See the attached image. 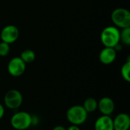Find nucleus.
Masks as SVG:
<instances>
[{
	"label": "nucleus",
	"instance_id": "f257e3e1",
	"mask_svg": "<svg viewBox=\"0 0 130 130\" xmlns=\"http://www.w3.org/2000/svg\"><path fill=\"white\" fill-rule=\"evenodd\" d=\"M101 40L104 47L116 48L120 42V30L115 26H108L101 33Z\"/></svg>",
	"mask_w": 130,
	"mask_h": 130
},
{
	"label": "nucleus",
	"instance_id": "f03ea898",
	"mask_svg": "<svg viewBox=\"0 0 130 130\" xmlns=\"http://www.w3.org/2000/svg\"><path fill=\"white\" fill-rule=\"evenodd\" d=\"M88 113L82 105H74L70 107L66 111V119L71 125L81 126L88 119Z\"/></svg>",
	"mask_w": 130,
	"mask_h": 130
},
{
	"label": "nucleus",
	"instance_id": "7ed1b4c3",
	"mask_svg": "<svg viewBox=\"0 0 130 130\" xmlns=\"http://www.w3.org/2000/svg\"><path fill=\"white\" fill-rule=\"evenodd\" d=\"M11 126L15 130H26L32 126V115L26 111L14 113L10 120Z\"/></svg>",
	"mask_w": 130,
	"mask_h": 130
},
{
	"label": "nucleus",
	"instance_id": "20e7f679",
	"mask_svg": "<svg viewBox=\"0 0 130 130\" xmlns=\"http://www.w3.org/2000/svg\"><path fill=\"white\" fill-rule=\"evenodd\" d=\"M111 20L117 28L123 29L130 27V12L123 8H118L113 11Z\"/></svg>",
	"mask_w": 130,
	"mask_h": 130
},
{
	"label": "nucleus",
	"instance_id": "39448f33",
	"mask_svg": "<svg viewBox=\"0 0 130 130\" xmlns=\"http://www.w3.org/2000/svg\"><path fill=\"white\" fill-rule=\"evenodd\" d=\"M23 104V95L17 89H11L4 97V104L10 110H17Z\"/></svg>",
	"mask_w": 130,
	"mask_h": 130
},
{
	"label": "nucleus",
	"instance_id": "423d86ee",
	"mask_svg": "<svg viewBox=\"0 0 130 130\" xmlns=\"http://www.w3.org/2000/svg\"><path fill=\"white\" fill-rule=\"evenodd\" d=\"M8 72L13 77H19L22 75L26 70V63L18 57L12 58L8 64Z\"/></svg>",
	"mask_w": 130,
	"mask_h": 130
},
{
	"label": "nucleus",
	"instance_id": "0eeeda50",
	"mask_svg": "<svg viewBox=\"0 0 130 130\" xmlns=\"http://www.w3.org/2000/svg\"><path fill=\"white\" fill-rule=\"evenodd\" d=\"M19 37V30L18 28L12 24H8L2 28L0 37L2 41L7 43L8 44L14 43Z\"/></svg>",
	"mask_w": 130,
	"mask_h": 130
},
{
	"label": "nucleus",
	"instance_id": "6e6552de",
	"mask_svg": "<svg viewBox=\"0 0 130 130\" xmlns=\"http://www.w3.org/2000/svg\"><path fill=\"white\" fill-rule=\"evenodd\" d=\"M98 109L101 115L111 116L115 110V103L113 100L109 97H104L98 101Z\"/></svg>",
	"mask_w": 130,
	"mask_h": 130
},
{
	"label": "nucleus",
	"instance_id": "1a4fd4ad",
	"mask_svg": "<svg viewBox=\"0 0 130 130\" xmlns=\"http://www.w3.org/2000/svg\"><path fill=\"white\" fill-rule=\"evenodd\" d=\"M114 130H129L130 128V117L128 113H118L113 119Z\"/></svg>",
	"mask_w": 130,
	"mask_h": 130
},
{
	"label": "nucleus",
	"instance_id": "9d476101",
	"mask_svg": "<svg viewBox=\"0 0 130 130\" xmlns=\"http://www.w3.org/2000/svg\"><path fill=\"white\" fill-rule=\"evenodd\" d=\"M117 58V50L115 48L104 47L99 53V60L104 65L112 64Z\"/></svg>",
	"mask_w": 130,
	"mask_h": 130
},
{
	"label": "nucleus",
	"instance_id": "9b49d317",
	"mask_svg": "<svg viewBox=\"0 0 130 130\" xmlns=\"http://www.w3.org/2000/svg\"><path fill=\"white\" fill-rule=\"evenodd\" d=\"M94 130H114L113 119L110 116L101 115L94 123Z\"/></svg>",
	"mask_w": 130,
	"mask_h": 130
},
{
	"label": "nucleus",
	"instance_id": "f8f14e48",
	"mask_svg": "<svg viewBox=\"0 0 130 130\" xmlns=\"http://www.w3.org/2000/svg\"><path fill=\"white\" fill-rule=\"evenodd\" d=\"M82 106L88 113H94L98 110V101L94 98H88L85 100Z\"/></svg>",
	"mask_w": 130,
	"mask_h": 130
},
{
	"label": "nucleus",
	"instance_id": "ddd939ff",
	"mask_svg": "<svg viewBox=\"0 0 130 130\" xmlns=\"http://www.w3.org/2000/svg\"><path fill=\"white\" fill-rule=\"evenodd\" d=\"M20 58L26 63H31L35 60L36 55L35 53L31 50H24L20 56Z\"/></svg>",
	"mask_w": 130,
	"mask_h": 130
},
{
	"label": "nucleus",
	"instance_id": "4468645a",
	"mask_svg": "<svg viewBox=\"0 0 130 130\" xmlns=\"http://www.w3.org/2000/svg\"><path fill=\"white\" fill-rule=\"evenodd\" d=\"M129 72H130V60L128 59L121 67L120 69V73H121V76L122 78L126 82H130V76H129Z\"/></svg>",
	"mask_w": 130,
	"mask_h": 130
},
{
	"label": "nucleus",
	"instance_id": "2eb2a0df",
	"mask_svg": "<svg viewBox=\"0 0 130 130\" xmlns=\"http://www.w3.org/2000/svg\"><path fill=\"white\" fill-rule=\"evenodd\" d=\"M120 41L124 44L130 45V27L123 28L120 31Z\"/></svg>",
	"mask_w": 130,
	"mask_h": 130
},
{
	"label": "nucleus",
	"instance_id": "dca6fc26",
	"mask_svg": "<svg viewBox=\"0 0 130 130\" xmlns=\"http://www.w3.org/2000/svg\"><path fill=\"white\" fill-rule=\"evenodd\" d=\"M10 52V44L2 41L0 43V56H6Z\"/></svg>",
	"mask_w": 130,
	"mask_h": 130
},
{
	"label": "nucleus",
	"instance_id": "f3484780",
	"mask_svg": "<svg viewBox=\"0 0 130 130\" xmlns=\"http://www.w3.org/2000/svg\"><path fill=\"white\" fill-rule=\"evenodd\" d=\"M5 115V107L0 103V120L3 118Z\"/></svg>",
	"mask_w": 130,
	"mask_h": 130
},
{
	"label": "nucleus",
	"instance_id": "a211bd4d",
	"mask_svg": "<svg viewBox=\"0 0 130 130\" xmlns=\"http://www.w3.org/2000/svg\"><path fill=\"white\" fill-rule=\"evenodd\" d=\"M66 130H81L79 128V126H75V125H71L69 126Z\"/></svg>",
	"mask_w": 130,
	"mask_h": 130
},
{
	"label": "nucleus",
	"instance_id": "6ab92c4d",
	"mask_svg": "<svg viewBox=\"0 0 130 130\" xmlns=\"http://www.w3.org/2000/svg\"><path fill=\"white\" fill-rule=\"evenodd\" d=\"M53 130H66V129L64 127V126H60V125H58V126H56Z\"/></svg>",
	"mask_w": 130,
	"mask_h": 130
},
{
	"label": "nucleus",
	"instance_id": "aec40b11",
	"mask_svg": "<svg viewBox=\"0 0 130 130\" xmlns=\"http://www.w3.org/2000/svg\"><path fill=\"white\" fill-rule=\"evenodd\" d=\"M39 130H43V129H39Z\"/></svg>",
	"mask_w": 130,
	"mask_h": 130
}]
</instances>
